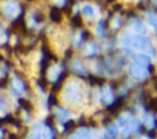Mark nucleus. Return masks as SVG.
Here are the masks:
<instances>
[{
  "label": "nucleus",
  "instance_id": "nucleus-3",
  "mask_svg": "<svg viewBox=\"0 0 157 139\" xmlns=\"http://www.w3.org/2000/svg\"><path fill=\"white\" fill-rule=\"evenodd\" d=\"M20 11H21V7H20L18 4L15 2V1H10V0H9V1L4 2V5H2V12H4L7 17H10V18L17 17L18 13H20Z\"/></svg>",
  "mask_w": 157,
  "mask_h": 139
},
{
  "label": "nucleus",
  "instance_id": "nucleus-14",
  "mask_svg": "<svg viewBox=\"0 0 157 139\" xmlns=\"http://www.w3.org/2000/svg\"><path fill=\"white\" fill-rule=\"evenodd\" d=\"M82 15L85 16V17H87V18H93L94 17V9H93V6L92 5H85L83 7H82Z\"/></svg>",
  "mask_w": 157,
  "mask_h": 139
},
{
  "label": "nucleus",
  "instance_id": "nucleus-13",
  "mask_svg": "<svg viewBox=\"0 0 157 139\" xmlns=\"http://www.w3.org/2000/svg\"><path fill=\"white\" fill-rule=\"evenodd\" d=\"M131 119H132V116H131L129 112H124V113H121V115L118 117V124L121 126V127H124V126H126Z\"/></svg>",
  "mask_w": 157,
  "mask_h": 139
},
{
  "label": "nucleus",
  "instance_id": "nucleus-18",
  "mask_svg": "<svg viewBox=\"0 0 157 139\" xmlns=\"http://www.w3.org/2000/svg\"><path fill=\"white\" fill-rule=\"evenodd\" d=\"M97 50H98V48H97V45H96L94 43H88V44L86 45V55H87V56L94 55V54L97 52Z\"/></svg>",
  "mask_w": 157,
  "mask_h": 139
},
{
  "label": "nucleus",
  "instance_id": "nucleus-21",
  "mask_svg": "<svg viewBox=\"0 0 157 139\" xmlns=\"http://www.w3.org/2000/svg\"><path fill=\"white\" fill-rule=\"evenodd\" d=\"M96 30H97V34L99 35V37H103V34H104V32H103V28H102V26L99 24V26H97V28H96Z\"/></svg>",
  "mask_w": 157,
  "mask_h": 139
},
{
  "label": "nucleus",
  "instance_id": "nucleus-15",
  "mask_svg": "<svg viewBox=\"0 0 157 139\" xmlns=\"http://www.w3.org/2000/svg\"><path fill=\"white\" fill-rule=\"evenodd\" d=\"M147 22H148V24L153 28V30H155L156 34H157V16L153 15L152 12H148V13H147Z\"/></svg>",
  "mask_w": 157,
  "mask_h": 139
},
{
  "label": "nucleus",
  "instance_id": "nucleus-19",
  "mask_svg": "<svg viewBox=\"0 0 157 139\" xmlns=\"http://www.w3.org/2000/svg\"><path fill=\"white\" fill-rule=\"evenodd\" d=\"M72 70L75 71V72H77V73H81V74H86V72H85V67L81 65V62H78L77 60H75L74 62H72Z\"/></svg>",
  "mask_w": 157,
  "mask_h": 139
},
{
  "label": "nucleus",
  "instance_id": "nucleus-17",
  "mask_svg": "<svg viewBox=\"0 0 157 139\" xmlns=\"http://www.w3.org/2000/svg\"><path fill=\"white\" fill-rule=\"evenodd\" d=\"M107 134L109 138H115L118 135V127L113 123H110L108 127H107Z\"/></svg>",
  "mask_w": 157,
  "mask_h": 139
},
{
  "label": "nucleus",
  "instance_id": "nucleus-4",
  "mask_svg": "<svg viewBox=\"0 0 157 139\" xmlns=\"http://www.w3.org/2000/svg\"><path fill=\"white\" fill-rule=\"evenodd\" d=\"M129 73L135 79H145L148 76V70H147V67H144V66H139V65L132 63L129 67Z\"/></svg>",
  "mask_w": 157,
  "mask_h": 139
},
{
  "label": "nucleus",
  "instance_id": "nucleus-10",
  "mask_svg": "<svg viewBox=\"0 0 157 139\" xmlns=\"http://www.w3.org/2000/svg\"><path fill=\"white\" fill-rule=\"evenodd\" d=\"M11 88H12L13 93H16L17 95H20V94H22L25 91L23 83L20 79H17V78H12V80H11Z\"/></svg>",
  "mask_w": 157,
  "mask_h": 139
},
{
  "label": "nucleus",
  "instance_id": "nucleus-16",
  "mask_svg": "<svg viewBox=\"0 0 157 139\" xmlns=\"http://www.w3.org/2000/svg\"><path fill=\"white\" fill-rule=\"evenodd\" d=\"M145 126H146V128H148V129H152L153 127H155V117H153V115L152 113H147L146 116H145Z\"/></svg>",
  "mask_w": 157,
  "mask_h": 139
},
{
  "label": "nucleus",
  "instance_id": "nucleus-20",
  "mask_svg": "<svg viewBox=\"0 0 157 139\" xmlns=\"http://www.w3.org/2000/svg\"><path fill=\"white\" fill-rule=\"evenodd\" d=\"M43 139H53V130L50 127H44L43 130Z\"/></svg>",
  "mask_w": 157,
  "mask_h": 139
},
{
  "label": "nucleus",
  "instance_id": "nucleus-22",
  "mask_svg": "<svg viewBox=\"0 0 157 139\" xmlns=\"http://www.w3.org/2000/svg\"><path fill=\"white\" fill-rule=\"evenodd\" d=\"M6 38H7V37H6L5 30H4V29H1V43H2V44L6 41Z\"/></svg>",
  "mask_w": 157,
  "mask_h": 139
},
{
  "label": "nucleus",
  "instance_id": "nucleus-23",
  "mask_svg": "<svg viewBox=\"0 0 157 139\" xmlns=\"http://www.w3.org/2000/svg\"><path fill=\"white\" fill-rule=\"evenodd\" d=\"M55 2H56L58 5H60V6H63V5L65 4V0H55Z\"/></svg>",
  "mask_w": 157,
  "mask_h": 139
},
{
  "label": "nucleus",
  "instance_id": "nucleus-12",
  "mask_svg": "<svg viewBox=\"0 0 157 139\" xmlns=\"http://www.w3.org/2000/svg\"><path fill=\"white\" fill-rule=\"evenodd\" d=\"M55 113H56L58 118L60 121H63V122H65V121H67L70 118V112L67 110L61 109V107H55Z\"/></svg>",
  "mask_w": 157,
  "mask_h": 139
},
{
  "label": "nucleus",
  "instance_id": "nucleus-7",
  "mask_svg": "<svg viewBox=\"0 0 157 139\" xmlns=\"http://www.w3.org/2000/svg\"><path fill=\"white\" fill-rule=\"evenodd\" d=\"M61 74V68L59 65H53L48 68V79L50 82H56Z\"/></svg>",
  "mask_w": 157,
  "mask_h": 139
},
{
  "label": "nucleus",
  "instance_id": "nucleus-1",
  "mask_svg": "<svg viewBox=\"0 0 157 139\" xmlns=\"http://www.w3.org/2000/svg\"><path fill=\"white\" fill-rule=\"evenodd\" d=\"M120 45L124 48V49H128V50H139V51H142L144 54L148 55L150 57H153L155 56V46L153 44L151 43V40L141 34H131V33H125L120 37V40H119Z\"/></svg>",
  "mask_w": 157,
  "mask_h": 139
},
{
  "label": "nucleus",
  "instance_id": "nucleus-11",
  "mask_svg": "<svg viewBox=\"0 0 157 139\" xmlns=\"http://www.w3.org/2000/svg\"><path fill=\"white\" fill-rule=\"evenodd\" d=\"M131 28H132V30L136 33V34H144L145 33V27L142 26V23L139 21V20H136V18H134V20H131Z\"/></svg>",
  "mask_w": 157,
  "mask_h": 139
},
{
  "label": "nucleus",
  "instance_id": "nucleus-8",
  "mask_svg": "<svg viewBox=\"0 0 157 139\" xmlns=\"http://www.w3.org/2000/svg\"><path fill=\"white\" fill-rule=\"evenodd\" d=\"M67 139H91L90 129H87V128H78Z\"/></svg>",
  "mask_w": 157,
  "mask_h": 139
},
{
  "label": "nucleus",
  "instance_id": "nucleus-6",
  "mask_svg": "<svg viewBox=\"0 0 157 139\" xmlns=\"http://www.w3.org/2000/svg\"><path fill=\"white\" fill-rule=\"evenodd\" d=\"M43 130H44V128L42 129V124L36 123L32 127V129H31V132L26 139H43Z\"/></svg>",
  "mask_w": 157,
  "mask_h": 139
},
{
  "label": "nucleus",
  "instance_id": "nucleus-5",
  "mask_svg": "<svg viewBox=\"0 0 157 139\" xmlns=\"http://www.w3.org/2000/svg\"><path fill=\"white\" fill-rule=\"evenodd\" d=\"M131 60H132V63L144 66V67H148L150 61H151L146 54H134V55H131Z\"/></svg>",
  "mask_w": 157,
  "mask_h": 139
},
{
  "label": "nucleus",
  "instance_id": "nucleus-24",
  "mask_svg": "<svg viewBox=\"0 0 157 139\" xmlns=\"http://www.w3.org/2000/svg\"><path fill=\"white\" fill-rule=\"evenodd\" d=\"M152 4H153V6H157V0H152Z\"/></svg>",
  "mask_w": 157,
  "mask_h": 139
},
{
  "label": "nucleus",
  "instance_id": "nucleus-25",
  "mask_svg": "<svg viewBox=\"0 0 157 139\" xmlns=\"http://www.w3.org/2000/svg\"><path fill=\"white\" fill-rule=\"evenodd\" d=\"M137 139H150V138H146V137H141V138H137Z\"/></svg>",
  "mask_w": 157,
  "mask_h": 139
},
{
  "label": "nucleus",
  "instance_id": "nucleus-9",
  "mask_svg": "<svg viewBox=\"0 0 157 139\" xmlns=\"http://www.w3.org/2000/svg\"><path fill=\"white\" fill-rule=\"evenodd\" d=\"M102 100H103L105 104H108V105L113 104V101H114V95H113V91H112V89H110L109 87H104V88H103V90H102Z\"/></svg>",
  "mask_w": 157,
  "mask_h": 139
},
{
  "label": "nucleus",
  "instance_id": "nucleus-2",
  "mask_svg": "<svg viewBox=\"0 0 157 139\" xmlns=\"http://www.w3.org/2000/svg\"><path fill=\"white\" fill-rule=\"evenodd\" d=\"M63 98L66 102L69 104H77L80 101H82L83 99V93L81 90V88L78 87L77 83L75 82H70L65 85L64 91H63Z\"/></svg>",
  "mask_w": 157,
  "mask_h": 139
}]
</instances>
